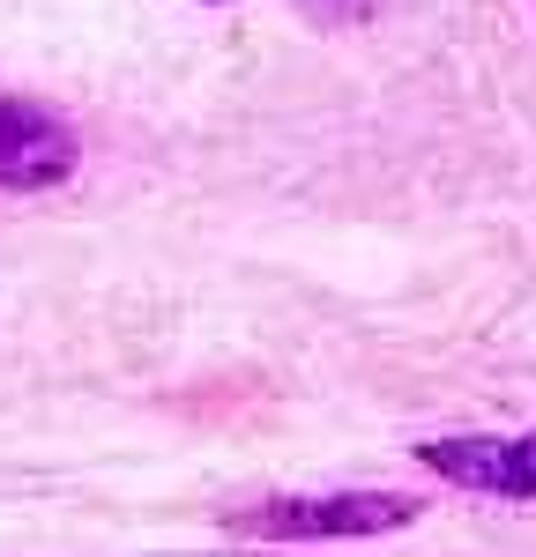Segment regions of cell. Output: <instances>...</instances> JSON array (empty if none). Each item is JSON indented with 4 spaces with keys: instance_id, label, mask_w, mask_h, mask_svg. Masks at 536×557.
Returning a JSON list of instances; mask_svg holds the SVG:
<instances>
[{
    "instance_id": "277c9868",
    "label": "cell",
    "mask_w": 536,
    "mask_h": 557,
    "mask_svg": "<svg viewBox=\"0 0 536 557\" xmlns=\"http://www.w3.org/2000/svg\"><path fill=\"white\" fill-rule=\"evenodd\" d=\"M299 15H313V23H365V15H380V0H299Z\"/></svg>"
},
{
    "instance_id": "3957f363",
    "label": "cell",
    "mask_w": 536,
    "mask_h": 557,
    "mask_svg": "<svg viewBox=\"0 0 536 557\" xmlns=\"http://www.w3.org/2000/svg\"><path fill=\"white\" fill-rule=\"evenodd\" d=\"M417 461L447 475L454 491L536 498V431L529 438H433V446H417Z\"/></svg>"
},
{
    "instance_id": "7a4b0ae2",
    "label": "cell",
    "mask_w": 536,
    "mask_h": 557,
    "mask_svg": "<svg viewBox=\"0 0 536 557\" xmlns=\"http://www.w3.org/2000/svg\"><path fill=\"white\" fill-rule=\"evenodd\" d=\"M83 164V134L68 127L52 104L31 97H0V186L8 194H45Z\"/></svg>"
},
{
    "instance_id": "6da1fadb",
    "label": "cell",
    "mask_w": 536,
    "mask_h": 557,
    "mask_svg": "<svg viewBox=\"0 0 536 557\" xmlns=\"http://www.w3.org/2000/svg\"><path fill=\"white\" fill-rule=\"evenodd\" d=\"M410 520H417V498H395V491H320V498H261L246 513H223V528L261 543H336V535H388Z\"/></svg>"
}]
</instances>
